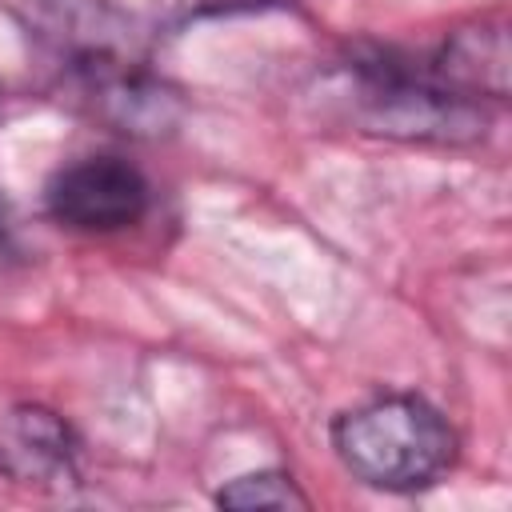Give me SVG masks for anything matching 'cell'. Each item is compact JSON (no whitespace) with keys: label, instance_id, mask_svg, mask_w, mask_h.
<instances>
[{"label":"cell","instance_id":"5","mask_svg":"<svg viewBox=\"0 0 512 512\" xmlns=\"http://www.w3.org/2000/svg\"><path fill=\"white\" fill-rule=\"evenodd\" d=\"M432 76L468 100H504L508 96V32L500 20H480L444 36L440 52L428 60Z\"/></svg>","mask_w":512,"mask_h":512},{"label":"cell","instance_id":"2","mask_svg":"<svg viewBox=\"0 0 512 512\" xmlns=\"http://www.w3.org/2000/svg\"><path fill=\"white\" fill-rule=\"evenodd\" d=\"M332 452L352 480L376 492L432 488L456 464V432L436 404L416 392H384L344 408L332 428Z\"/></svg>","mask_w":512,"mask_h":512},{"label":"cell","instance_id":"8","mask_svg":"<svg viewBox=\"0 0 512 512\" xmlns=\"http://www.w3.org/2000/svg\"><path fill=\"white\" fill-rule=\"evenodd\" d=\"M4 236H8V228H4V216H0V248H4Z\"/></svg>","mask_w":512,"mask_h":512},{"label":"cell","instance_id":"1","mask_svg":"<svg viewBox=\"0 0 512 512\" xmlns=\"http://www.w3.org/2000/svg\"><path fill=\"white\" fill-rule=\"evenodd\" d=\"M328 96L356 132L416 140V144H472L488 132V104L440 84L428 64L392 52H352Z\"/></svg>","mask_w":512,"mask_h":512},{"label":"cell","instance_id":"7","mask_svg":"<svg viewBox=\"0 0 512 512\" xmlns=\"http://www.w3.org/2000/svg\"><path fill=\"white\" fill-rule=\"evenodd\" d=\"M264 4H276V0H160V12L172 24H188V20H204L236 8H264Z\"/></svg>","mask_w":512,"mask_h":512},{"label":"cell","instance_id":"4","mask_svg":"<svg viewBox=\"0 0 512 512\" xmlns=\"http://www.w3.org/2000/svg\"><path fill=\"white\" fill-rule=\"evenodd\" d=\"M0 476L28 492L64 496L80 488V440L44 404H16L0 416Z\"/></svg>","mask_w":512,"mask_h":512},{"label":"cell","instance_id":"3","mask_svg":"<svg viewBox=\"0 0 512 512\" xmlns=\"http://www.w3.org/2000/svg\"><path fill=\"white\" fill-rule=\"evenodd\" d=\"M152 188L124 156H80L52 172L44 208L60 228L72 232H124L144 220Z\"/></svg>","mask_w":512,"mask_h":512},{"label":"cell","instance_id":"6","mask_svg":"<svg viewBox=\"0 0 512 512\" xmlns=\"http://www.w3.org/2000/svg\"><path fill=\"white\" fill-rule=\"evenodd\" d=\"M216 504L220 508H236V512H252V508H312L308 492L292 480V472H280V468H260V472L232 476L216 492Z\"/></svg>","mask_w":512,"mask_h":512}]
</instances>
